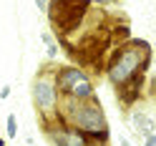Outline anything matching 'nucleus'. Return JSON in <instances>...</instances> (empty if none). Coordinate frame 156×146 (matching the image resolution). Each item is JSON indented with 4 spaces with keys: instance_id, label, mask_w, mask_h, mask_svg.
<instances>
[{
    "instance_id": "nucleus-1",
    "label": "nucleus",
    "mask_w": 156,
    "mask_h": 146,
    "mask_svg": "<svg viewBox=\"0 0 156 146\" xmlns=\"http://www.w3.org/2000/svg\"><path fill=\"white\" fill-rule=\"evenodd\" d=\"M149 61H151V48L144 41H131L121 48H116V53L108 61V68H106L108 81L121 88L129 81H133L136 76H144Z\"/></svg>"
},
{
    "instance_id": "nucleus-2",
    "label": "nucleus",
    "mask_w": 156,
    "mask_h": 146,
    "mask_svg": "<svg viewBox=\"0 0 156 146\" xmlns=\"http://www.w3.org/2000/svg\"><path fill=\"white\" fill-rule=\"evenodd\" d=\"M88 0H48V18L53 23V30L58 35H68L81 25L86 10H88Z\"/></svg>"
},
{
    "instance_id": "nucleus-3",
    "label": "nucleus",
    "mask_w": 156,
    "mask_h": 146,
    "mask_svg": "<svg viewBox=\"0 0 156 146\" xmlns=\"http://www.w3.org/2000/svg\"><path fill=\"white\" fill-rule=\"evenodd\" d=\"M30 93H33V103H35V109H38V113H41L43 119H45L48 113H55V106H58L55 78L38 73V76H35V81H33Z\"/></svg>"
},
{
    "instance_id": "nucleus-4",
    "label": "nucleus",
    "mask_w": 156,
    "mask_h": 146,
    "mask_svg": "<svg viewBox=\"0 0 156 146\" xmlns=\"http://www.w3.org/2000/svg\"><path fill=\"white\" fill-rule=\"evenodd\" d=\"M43 129L55 146H86V134H81L73 126H66L61 121H43Z\"/></svg>"
},
{
    "instance_id": "nucleus-5",
    "label": "nucleus",
    "mask_w": 156,
    "mask_h": 146,
    "mask_svg": "<svg viewBox=\"0 0 156 146\" xmlns=\"http://www.w3.org/2000/svg\"><path fill=\"white\" fill-rule=\"evenodd\" d=\"M86 78H88V76H86L81 68L63 66V68H58V73H55V88H58V93L71 96V91H73L81 81H86Z\"/></svg>"
},
{
    "instance_id": "nucleus-6",
    "label": "nucleus",
    "mask_w": 156,
    "mask_h": 146,
    "mask_svg": "<svg viewBox=\"0 0 156 146\" xmlns=\"http://www.w3.org/2000/svg\"><path fill=\"white\" fill-rule=\"evenodd\" d=\"M131 121H133V126H136V131L144 134L146 139H149V136H154V129H156V126H154V121L149 119V116H144V113L136 111V113L131 116Z\"/></svg>"
},
{
    "instance_id": "nucleus-7",
    "label": "nucleus",
    "mask_w": 156,
    "mask_h": 146,
    "mask_svg": "<svg viewBox=\"0 0 156 146\" xmlns=\"http://www.w3.org/2000/svg\"><path fill=\"white\" fill-rule=\"evenodd\" d=\"M5 136L8 139H15L18 136V119H15V113H10L5 119Z\"/></svg>"
},
{
    "instance_id": "nucleus-8",
    "label": "nucleus",
    "mask_w": 156,
    "mask_h": 146,
    "mask_svg": "<svg viewBox=\"0 0 156 146\" xmlns=\"http://www.w3.org/2000/svg\"><path fill=\"white\" fill-rule=\"evenodd\" d=\"M8 96H10V86H3V88H0V98H8Z\"/></svg>"
},
{
    "instance_id": "nucleus-9",
    "label": "nucleus",
    "mask_w": 156,
    "mask_h": 146,
    "mask_svg": "<svg viewBox=\"0 0 156 146\" xmlns=\"http://www.w3.org/2000/svg\"><path fill=\"white\" fill-rule=\"evenodd\" d=\"M35 5L41 8V10H48V0H35Z\"/></svg>"
},
{
    "instance_id": "nucleus-10",
    "label": "nucleus",
    "mask_w": 156,
    "mask_h": 146,
    "mask_svg": "<svg viewBox=\"0 0 156 146\" xmlns=\"http://www.w3.org/2000/svg\"><path fill=\"white\" fill-rule=\"evenodd\" d=\"M88 3H98V5H111V3H116V0H88Z\"/></svg>"
},
{
    "instance_id": "nucleus-11",
    "label": "nucleus",
    "mask_w": 156,
    "mask_h": 146,
    "mask_svg": "<svg viewBox=\"0 0 156 146\" xmlns=\"http://www.w3.org/2000/svg\"><path fill=\"white\" fill-rule=\"evenodd\" d=\"M146 146H156V134H154V136H149V139H146Z\"/></svg>"
},
{
    "instance_id": "nucleus-12",
    "label": "nucleus",
    "mask_w": 156,
    "mask_h": 146,
    "mask_svg": "<svg viewBox=\"0 0 156 146\" xmlns=\"http://www.w3.org/2000/svg\"><path fill=\"white\" fill-rule=\"evenodd\" d=\"M0 146H5V139H3V136H0Z\"/></svg>"
}]
</instances>
